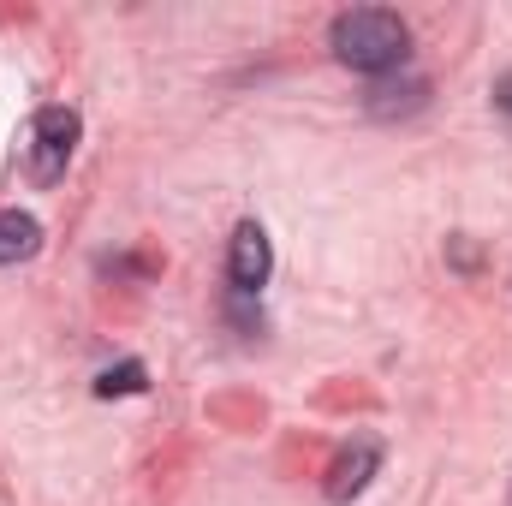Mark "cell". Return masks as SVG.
I'll use <instances>...</instances> for the list:
<instances>
[{"instance_id": "obj_1", "label": "cell", "mask_w": 512, "mask_h": 506, "mask_svg": "<svg viewBox=\"0 0 512 506\" xmlns=\"http://www.w3.org/2000/svg\"><path fill=\"white\" fill-rule=\"evenodd\" d=\"M328 48H334L340 66L382 78V72H393V66H405L411 30H405V18L387 12V6H358V12H340V18H334Z\"/></svg>"}, {"instance_id": "obj_2", "label": "cell", "mask_w": 512, "mask_h": 506, "mask_svg": "<svg viewBox=\"0 0 512 506\" xmlns=\"http://www.w3.org/2000/svg\"><path fill=\"white\" fill-rule=\"evenodd\" d=\"M78 131H84V120L72 108H36L30 114V131H24V173H30V185H54L66 173V161L78 149Z\"/></svg>"}, {"instance_id": "obj_3", "label": "cell", "mask_w": 512, "mask_h": 506, "mask_svg": "<svg viewBox=\"0 0 512 506\" xmlns=\"http://www.w3.org/2000/svg\"><path fill=\"white\" fill-rule=\"evenodd\" d=\"M268 268H274V245H268V233L245 221L239 233H233V251H227V280H233V292L239 298H256L262 286H268Z\"/></svg>"}, {"instance_id": "obj_4", "label": "cell", "mask_w": 512, "mask_h": 506, "mask_svg": "<svg viewBox=\"0 0 512 506\" xmlns=\"http://www.w3.org/2000/svg\"><path fill=\"white\" fill-rule=\"evenodd\" d=\"M376 465H382V447H376V441H358V447H346V453L334 459V471H328L322 495H328L334 506H346L352 495H364V483L376 477Z\"/></svg>"}, {"instance_id": "obj_5", "label": "cell", "mask_w": 512, "mask_h": 506, "mask_svg": "<svg viewBox=\"0 0 512 506\" xmlns=\"http://www.w3.org/2000/svg\"><path fill=\"white\" fill-rule=\"evenodd\" d=\"M42 251V221L24 209H0V262H30Z\"/></svg>"}, {"instance_id": "obj_6", "label": "cell", "mask_w": 512, "mask_h": 506, "mask_svg": "<svg viewBox=\"0 0 512 506\" xmlns=\"http://www.w3.org/2000/svg\"><path fill=\"white\" fill-rule=\"evenodd\" d=\"M423 96H429V84L423 78H405V84H376L370 90V114H411V108H423Z\"/></svg>"}, {"instance_id": "obj_7", "label": "cell", "mask_w": 512, "mask_h": 506, "mask_svg": "<svg viewBox=\"0 0 512 506\" xmlns=\"http://www.w3.org/2000/svg\"><path fill=\"white\" fill-rule=\"evenodd\" d=\"M143 376H149V370H143L137 358H126L120 370H102V376H96V393H102V399H114V393H143V387H149Z\"/></svg>"}]
</instances>
